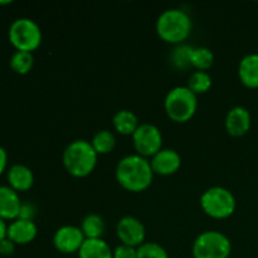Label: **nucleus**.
<instances>
[{
    "label": "nucleus",
    "instance_id": "nucleus-6",
    "mask_svg": "<svg viewBox=\"0 0 258 258\" xmlns=\"http://www.w3.org/2000/svg\"><path fill=\"white\" fill-rule=\"evenodd\" d=\"M9 40L17 50L30 52L37 49L42 43L40 27L29 18H18L10 24Z\"/></svg>",
    "mask_w": 258,
    "mask_h": 258
},
{
    "label": "nucleus",
    "instance_id": "nucleus-24",
    "mask_svg": "<svg viewBox=\"0 0 258 258\" xmlns=\"http://www.w3.org/2000/svg\"><path fill=\"white\" fill-rule=\"evenodd\" d=\"M138 258H169V254L159 243L145 242L138 247Z\"/></svg>",
    "mask_w": 258,
    "mask_h": 258
},
{
    "label": "nucleus",
    "instance_id": "nucleus-5",
    "mask_svg": "<svg viewBox=\"0 0 258 258\" xmlns=\"http://www.w3.org/2000/svg\"><path fill=\"white\" fill-rule=\"evenodd\" d=\"M236 198L223 186H212L201 197V207L207 216L214 219H226L236 211Z\"/></svg>",
    "mask_w": 258,
    "mask_h": 258
},
{
    "label": "nucleus",
    "instance_id": "nucleus-27",
    "mask_svg": "<svg viewBox=\"0 0 258 258\" xmlns=\"http://www.w3.org/2000/svg\"><path fill=\"white\" fill-rule=\"evenodd\" d=\"M35 214V208L29 203H22V207H20L19 217L18 218L20 219H27V221H33V217Z\"/></svg>",
    "mask_w": 258,
    "mask_h": 258
},
{
    "label": "nucleus",
    "instance_id": "nucleus-10",
    "mask_svg": "<svg viewBox=\"0 0 258 258\" xmlns=\"http://www.w3.org/2000/svg\"><path fill=\"white\" fill-rule=\"evenodd\" d=\"M86 237L82 229L76 226H63L55 231L53 236V244L60 253L71 254L81 249Z\"/></svg>",
    "mask_w": 258,
    "mask_h": 258
},
{
    "label": "nucleus",
    "instance_id": "nucleus-9",
    "mask_svg": "<svg viewBox=\"0 0 258 258\" xmlns=\"http://www.w3.org/2000/svg\"><path fill=\"white\" fill-rule=\"evenodd\" d=\"M116 234L122 244L138 248L141 244L145 243L146 229L140 219L126 216L117 222Z\"/></svg>",
    "mask_w": 258,
    "mask_h": 258
},
{
    "label": "nucleus",
    "instance_id": "nucleus-17",
    "mask_svg": "<svg viewBox=\"0 0 258 258\" xmlns=\"http://www.w3.org/2000/svg\"><path fill=\"white\" fill-rule=\"evenodd\" d=\"M78 258H113V251L102 238L86 239L78 251Z\"/></svg>",
    "mask_w": 258,
    "mask_h": 258
},
{
    "label": "nucleus",
    "instance_id": "nucleus-22",
    "mask_svg": "<svg viewBox=\"0 0 258 258\" xmlns=\"http://www.w3.org/2000/svg\"><path fill=\"white\" fill-rule=\"evenodd\" d=\"M10 68L18 75H27L34 64V57L30 52L17 50L10 58Z\"/></svg>",
    "mask_w": 258,
    "mask_h": 258
},
{
    "label": "nucleus",
    "instance_id": "nucleus-21",
    "mask_svg": "<svg viewBox=\"0 0 258 258\" xmlns=\"http://www.w3.org/2000/svg\"><path fill=\"white\" fill-rule=\"evenodd\" d=\"M91 144L98 155H105L115 149L116 138L110 130H101L95 134Z\"/></svg>",
    "mask_w": 258,
    "mask_h": 258
},
{
    "label": "nucleus",
    "instance_id": "nucleus-11",
    "mask_svg": "<svg viewBox=\"0 0 258 258\" xmlns=\"http://www.w3.org/2000/svg\"><path fill=\"white\" fill-rule=\"evenodd\" d=\"M150 164L154 174L168 176L173 175L180 169L181 158L174 149H161L151 158Z\"/></svg>",
    "mask_w": 258,
    "mask_h": 258
},
{
    "label": "nucleus",
    "instance_id": "nucleus-3",
    "mask_svg": "<svg viewBox=\"0 0 258 258\" xmlns=\"http://www.w3.org/2000/svg\"><path fill=\"white\" fill-rule=\"evenodd\" d=\"M191 28L193 23L188 13L178 8L164 10L156 20V33L170 44H180L189 37Z\"/></svg>",
    "mask_w": 258,
    "mask_h": 258
},
{
    "label": "nucleus",
    "instance_id": "nucleus-15",
    "mask_svg": "<svg viewBox=\"0 0 258 258\" xmlns=\"http://www.w3.org/2000/svg\"><path fill=\"white\" fill-rule=\"evenodd\" d=\"M8 181L10 188L15 191H25L29 190L34 184V175L28 166L15 164L8 171Z\"/></svg>",
    "mask_w": 258,
    "mask_h": 258
},
{
    "label": "nucleus",
    "instance_id": "nucleus-29",
    "mask_svg": "<svg viewBox=\"0 0 258 258\" xmlns=\"http://www.w3.org/2000/svg\"><path fill=\"white\" fill-rule=\"evenodd\" d=\"M7 164H8V154L7 151H5V149L0 146V175H2L3 171L5 170V168H7Z\"/></svg>",
    "mask_w": 258,
    "mask_h": 258
},
{
    "label": "nucleus",
    "instance_id": "nucleus-31",
    "mask_svg": "<svg viewBox=\"0 0 258 258\" xmlns=\"http://www.w3.org/2000/svg\"><path fill=\"white\" fill-rule=\"evenodd\" d=\"M12 2H0V4H10Z\"/></svg>",
    "mask_w": 258,
    "mask_h": 258
},
{
    "label": "nucleus",
    "instance_id": "nucleus-20",
    "mask_svg": "<svg viewBox=\"0 0 258 258\" xmlns=\"http://www.w3.org/2000/svg\"><path fill=\"white\" fill-rule=\"evenodd\" d=\"M214 63V54L209 48L207 47H193V50L190 53V66L196 68L197 71H204L213 66Z\"/></svg>",
    "mask_w": 258,
    "mask_h": 258
},
{
    "label": "nucleus",
    "instance_id": "nucleus-26",
    "mask_svg": "<svg viewBox=\"0 0 258 258\" xmlns=\"http://www.w3.org/2000/svg\"><path fill=\"white\" fill-rule=\"evenodd\" d=\"M113 258H138V248L121 243L113 251Z\"/></svg>",
    "mask_w": 258,
    "mask_h": 258
},
{
    "label": "nucleus",
    "instance_id": "nucleus-23",
    "mask_svg": "<svg viewBox=\"0 0 258 258\" xmlns=\"http://www.w3.org/2000/svg\"><path fill=\"white\" fill-rule=\"evenodd\" d=\"M186 87L194 92L196 95L206 93L212 87V77L208 72L204 71H196L191 73L188 78V86Z\"/></svg>",
    "mask_w": 258,
    "mask_h": 258
},
{
    "label": "nucleus",
    "instance_id": "nucleus-12",
    "mask_svg": "<svg viewBox=\"0 0 258 258\" xmlns=\"http://www.w3.org/2000/svg\"><path fill=\"white\" fill-rule=\"evenodd\" d=\"M251 113L246 107L236 106L231 108L226 116V130L233 138L246 135L251 128Z\"/></svg>",
    "mask_w": 258,
    "mask_h": 258
},
{
    "label": "nucleus",
    "instance_id": "nucleus-8",
    "mask_svg": "<svg viewBox=\"0 0 258 258\" xmlns=\"http://www.w3.org/2000/svg\"><path fill=\"white\" fill-rule=\"evenodd\" d=\"M134 146L138 155L153 158L163 149V135L158 126L153 123H140L133 135Z\"/></svg>",
    "mask_w": 258,
    "mask_h": 258
},
{
    "label": "nucleus",
    "instance_id": "nucleus-25",
    "mask_svg": "<svg viewBox=\"0 0 258 258\" xmlns=\"http://www.w3.org/2000/svg\"><path fill=\"white\" fill-rule=\"evenodd\" d=\"M191 50H193V47H189V45L181 44L179 47H176L170 54L171 63L176 68H185L188 66H190Z\"/></svg>",
    "mask_w": 258,
    "mask_h": 258
},
{
    "label": "nucleus",
    "instance_id": "nucleus-4",
    "mask_svg": "<svg viewBox=\"0 0 258 258\" xmlns=\"http://www.w3.org/2000/svg\"><path fill=\"white\" fill-rule=\"evenodd\" d=\"M164 107L170 120L183 123L196 115L198 98L186 86H178L168 92L164 101Z\"/></svg>",
    "mask_w": 258,
    "mask_h": 258
},
{
    "label": "nucleus",
    "instance_id": "nucleus-16",
    "mask_svg": "<svg viewBox=\"0 0 258 258\" xmlns=\"http://www.w3.org/2000/svg\"><path fill=\"white\" fill-rule=\"evenodd\" d=\"M241 82L248 88H258V53L244 55L238 66Z\"/></svg>",
    "mask_w": 258,
    "mask_h": 258
},
{
    "label": "nucleus",
    "instance_id": "nucleus-7",
    "mask_svg": "<svg viewBox=\"0 0 258 258\" xmlns=\"http://www.w3.org/2000/svg\"><path fill=\"white\" fill-rule=\"evenodd\" d=\"M231 252V241L218 231L203 232L193 243L194 258H228Z\"/></svg>",
    "mask_w": 258,
    "mask_h": 258
},
{
    "label": "nucleus",
    "instance_id": "nucleus-2",
    "mask_svg": "<svg viewBox=\"0 0 258 258\" xmlns=\"http://www.w3.org/2000/svg\"><path fill=\"white\" fill-rule=\"evenodd\" d=\"M63 165L68 174L75 178H85L95 170L98 154L92 144L83 139L72 141L63 151Z\"/></svg>",
    "mask_w": 258,
    "mask_h": 258
},
{
    "label": "nucleus",
    "instance_id": "nucleus-19",
    "mask_svg": "<svg viewBox=\"0 0 258 258\" xmlns=\"http://www.w3.org/2000/svg\"><path fill=\"white\" fill-rule=\"evenodd\" d=\"M80 228L82 229L86 239H97L102 238L106 224L102 217L98 214H88L83 218Z\"/></svg>",
    "mask_w": 258,
    "mask_h": 258
},
{
    "label": "nucleus",
    "instance_id": "nucleus-13",
    "mask_svg": "<svg viewBox=\"0 0 258 258\" xmlns=\"http://www.w3.org/2000/svg\"><path fill=\"white\" fill-rule=\"evenodd\" d=\"M38 228L33 221L17 218L8 226L7 237L15 244L30 243L37 237Z\"/></svg>",
    "mask_w": 258,
    "mask_h": 258
},
{
    "label": "nucleus",
    "instance_id": "nucleus-18",
    "mask_svg": "<svg viewBox=\"0 0 258 258\" xmlns=\"http://www.w3.org/2000/svg\"><path fill=\"white\" fill-rule=\"evenodd\" d=\"M112 123L115 130L121 135H134L136 128L140 126L139 118L133 111L120 110L115 113L112 118Z\"/></svg>",
    "mask_w": 258,
    "mask_h": 258
},
{
    "label": "nucleus",
    "instance_id": "nucleus-14",
    "mask_svg": "<svg viewBox=\"0 0 258 258\" xmlns=\"http://www.w3.org/2000/svg\"><path fill=\"white\" fill-rule=\"evenodd\" d=\"M20 202L18 191L10 186H0V218L4 221H14L19 217Z\"/></svg>",
    "mask_w": 258,
    "mask_h": 258
},
{
    "label": "nucleus",
    "instance_id": "nucleus-1",
    "mask_svg": "<svg viewBox=\"0 0 258 258\" xmlns=\"http://www.w3.org/2000/svg\"><path fill=\"white\" fill-rule=\"evenodd\" d=\"M115 174L117 183L123 189L134 193L146 190L154 178L150 160L138 154L121 159L116 166Z\"/></svg>",
    "mask_w": 258,
    "mask_h": 258
},
{
    "label": "nucleus",
    "instance_id": "nucleus-28",
    "mask_svg": "<svg viewBox=\"0 0 258 258\" xmlns=\"http://www.w3.org/2000/svg\"><path fill=\"white\" fill-rule=\"evenodd\" d=\"M15 251V243L9 238H5L0 242V254L3 256H12Z\"/></svg>",
    "mask_w": 258,
    "mask_h": 258
},
{
    "label": "nucleus",
    "instance_id": "nucleus-30",
    "mask_svg": "<svg viewBox=\"0 0 258 258\" xmlns=\"http://www.w3.org/2000/svg\"><path fill=\"white\" fill-rule=\"evenodd\" d=\"M7 232H8L7 223H5L4 219L0 218V242H2L3 239L7 238Z\"/></svg>",
    "mask_w": 258,
    "mask_h": 258
}]
</instances>
